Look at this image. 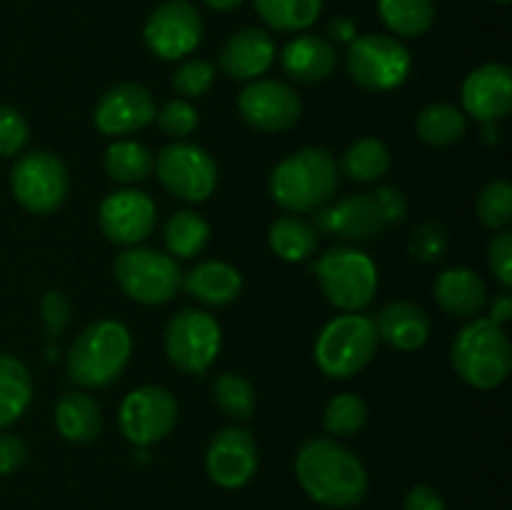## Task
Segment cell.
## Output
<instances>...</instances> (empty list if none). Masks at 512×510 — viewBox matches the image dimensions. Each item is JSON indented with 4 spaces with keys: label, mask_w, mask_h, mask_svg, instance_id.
Wrapping results in <instances>:
<instances>
[{
    "label": "cell",
    "mask_w": 512,
    "mask_h": 510,
    "mask_svg": "<svg viewBox=\"0 0 512 510\" xmlns=\"http://www.w3.org/2000/svg\"><path fill=\"white\" fill-rule=\"evenodd\" d=\"M295 475L310 500L325 508H355L368 495L363 460L335 438H310L295 455Z\"/></svg>",
    "instance_id": "obj_1"
},
{
    "label": "cell",
    "mask_w": 512,
    "mask_h": 510,
    "mask_svg": "<svg viewBox=\"0 0 512 510\" xmlns=\"http://www.w3.org/2000/svg\"><path fill=\"white\" fill-rule=\"evenodd\" d=\"M340 170L325 148H303L280 160L270 173V198L290 215L315 213L333 200Z\"/></svg>",
    "instance_id": "obj_2"
},
{
    "label": "cell",
    "mask_w": 512,
    "mask_h": 510,
    "mask_svg": "<svg viewBox=\"0 0 512 510\" xmlns=\"http://www.w3.org/2000/svg\"><path fill=\"white\" fill-rule=\"evenodd\" d=\"M450 363L463 383L478 390H493L508 380L512 345L503 325L490 318H473L455 335Z\"/></svg>",
    "instance_id": "obj_3"
},
{
    "label": "cell",
    "mask_w": 512,
    "mask_h": 510,
    "mask_svg": "<svg viewBox=\"0 0 512 510\" xmlns=\"http://www.w3.org/2000/svg\"><path fill=\"white\" fill-rule=\"evenodd\" d=\"M133 353L130 330L120 320H95L68 353V378L80 388H105L125 373Z\"/></svg>",
    "instance_id": "obj_4"
},
{
    "label": "cell",
    "mask_w": 512,
    "mask_h": 510,
    "mask_svg": "<svg viewBox=\"0 0 512 510\" xmlns=\"http://www.w3.org/2000/svg\"><path fill=\"white\" fill-rule=\"evenodd\" d=\"M310 273L318 278L325 300L343 313H360L378 293V265L365 250L353 245H335L325 250Z\"/></svg>",
    "instance_id": "obj_5"
},
{
    "label": "cell",
    "mask_w": 512,
    "mask_h": 510,
    "mask_svg": "<svg viewBox=\"0 0 512 510\" xmlns=\"http://www.w3.org/2000/svg\"><path fill=\"white\" fill-rule=\"evenodd\" d=\"M375 320L365 313H343L325 323L315 340V363L333 380H348L363 373L378 353Z\"/></svg>",
    "instance_id": "obj_6"
},
{
    "label": "cell",
    "mask_w": 512,
    "mask_h": 510,
    "mask_svg": "<svg viewBox=\"0 0 512 510\" xmlns=\"http://www.w3.org/2000/svg\"><path fill=\"white\" fill-rule=\"evenodd\" d=\"M345 68L350 80L370 93H388L400 88L413 70V55L393 35H358L348 45Z\"/></svg>",
    "instance_id": "obj_7"
},
{
    "label": "cell",
    "mask_w": 512,
    "mask_h": 510,
    "mask_svg": "<svg viewBox=\"0 0 512 510\" xmlns=\"http://www.w3.org/2000/svg\"><path fill=\"white\" fill-rule=\"evenodd\" d=\"M115 278L123 293L140 305L170 303L183 288V270L173 255L155 248H125L115 258Z\"/></svg>",
    "instance_id": "obj_8"
},
{
    "label": "cell",
    "mask_w": 512,
    "mask_h": 510,
    "mask_svg": "<svg viewBox=\"0 0 512 510\" xmlns=\"http://www.w3.org/2000/svg\"><path fill=\"white\" fill-rule=\"evenodd\" d=\"M70 175L63 160L48 150H30L10 170V190L20 208L33 215H50L65 203Z\"/></svg>",
    "instance_id": "obj_9"
},
{
    "label": "cell",
    "mask_w": 512,
    "mask_h": 510,
    "mask_svg": "<svg viewBox=\"0 0 512 510\" xmlns=\"http://www.w3.org/2000/svg\"><path fill=\"white\" fill-rule=\"evenodd\" d=\"M160 185L185 203H205L218 185L213 155L188 140H173L155 155L153 165Z\"/></svg>",
    "instance_id": "obj_10"
},
{
    "label": "cell",
    "mask_w": 512,
    "mask_h": 510,
    "mask_svg": "<svg viewBox=\"0 0 512 510\" xmlns=\"http://www.w3.org/2000/svg\"><path fill=\"white\" fill-rule=\"evenodd\" d=\"M223 345V330L210 313L185 308L165 328V355L180 373L203 375L215 363Z\"/></svg>",
    "instance_id": "obj_11"
},
{
    "label": "cell",
    "mask_w": 512,
    "mask_h": 510,
    "mask_svg": "<svg viewBox=\"0 0 512 510\" xmlns=\"http://www.w3.org/2000/svg\"><path fill=\"white\" fill-rule=\"evenodd\" d=\"M205 33V23L190 0H165L143 25L145 48L160 60H185L195 53Z\"/></svg>",
    "instance_id": "obj_12"
},
{
    "label": "cell",
    "mask_w": 512,
    "mask_h": 510,
    "mask_svg": "<svg viewBox=\"0 0 512 510\" xmlns=\"http://www.w3.org/2000/svg\"><path fill=\"white\" fill-rule=\"evenodd\" d=\"M118 423L125 440L148 448L173 433L178 423V400L163 385H140L120 403Z\"/></svg>",
    "instance_id": "obj_13"
},
{
    "label": "cell",
    "mask_w": 512,
    "mask_h": 510,
    "mask_svg": "<svg viewBox=\"0 0 512 510\" xmlns=\"http://www.w3.org/2000/svg\"><path fill=\"white\" fill-rule=\"evenodd\" d=\"M238 113L250 128L260 133H283L298 123L303 103L288 83L258 78L240 90Z\"/></svg>",
    "instance_id": "obj_14"
},
{
    "label": "cell",
    "mask_w": 512,
    "mask_h": 510,
    "mask_svg": "<svg viewBox=\"0 0 512 510\" xmlns=\"http://www.w3.org/2000/svg\"><path fill=\"white\" fill-rule=\"evenodd\" d=\"M155 210L153 198L143 190L123 188L105 195L98 210L100 233L115 245L133 248L140 245L155 228Z\"/></svg>",
    "instance_id": "obj_15"
},
{
    "label": "cell",
    "mask_w": 512,
    "mask_h": 510,
    "mask_svg": "<svg viewBox=\"0 0 512 510\" xmlns=\"http://www.w3.org/2000/svg\"><path fill=\"white\" fill-rule=\"evenodd\" d=\"M258 470V443L253 433L238 425L218 430L205 453V473L215 485L238 490L253 480Z\"/></svg>",
    "instance_id": "obj_16"
},
{
    "label": "cell",
    "mask_w": 512,
    "mask_h": 510,
    "mask_svg": "<svg viewBox=\"0 0 512 510\" xmlns=\"http://www.w3.org/2000/svg\"><path fill=\"white\" fill-rule=\"evenodd\" d=\"M155 113V98L145 85L120 83L100 95L93 110V123L103 135H130L148 128Z\"/></svg>",
    "instance_id": "obj_17"
},
{
    "label": "cell",
    "mask_w": 512,
    "mask_h": 510,
    "mask_svg": "<svg viewBox=\"0 0 512 510\" xmlns=\"http://www.w3.org/2000/svg\"><path fill=\"white\" fill-rule=\"evenodd\" d=\"M313 228L318 233L338 235V238L353 240V243H365V240L380 238L388 225L380 218L373 195L360 193L340 198L338 203H328L315 210Z\"/></svg>",
    "instance_id": "obj_18"
},
{
    "label": "cell",
    "mask_w": 512,
    "mask_h": 510,
    "mask_svg": "<svg viewBox=\"0 0 512 510\" xmlns=\"http://www.w3.org/2000/svg\"><path fill=\"white\" fill-rule=\"evenodd\" d=\"M463 110L478 123H500L512 108V70L505 63H485L470 70L463 83Z\"/></svg>",
    "instance_id": "obj_19"
},
{
    "label": "cell",
    "mask_w": 512,
    "mask_h": 510,
    "mask_svg": "<svg viewBox=\"0 0 512 510\" xmlns=\"http://www.w3.org/2000/svg\"><path fill=\"white\" fill-rule=\"evenodd\" d=\"M275 48L273 35L265 28H243L230 35L220 48V68L233 80H258L273 68Z\"/></svg>",
    "instance_id": "obj_20"
},
{
    "label": "cell",
    "mask_w": 512,
    "mask_h": 510,
    "mask_svg": "<svg viewBox=\"0 0 512 510\" xmlns=\"http://www.w3.org/2000/svg\"><path fill=\"white\" fill-rule=\"evenodd\" d=\"M280 65L295 83H323L338 65V50L323 35L300 33L298 38L285 43L283 53H280Z\"/></svg>",
    "instance_id": "obj_21"
},
{
    "label": "cell",
    "mask_w": 512,
    "mask_h": 510,
    "mask_svg": "<svg viewBox=\"0 0 512 510\" xmlns=\"http://www.w3.org/2000/svg\"><path fill=\"white\" fill-rule=\"evenodd\" d=\"M433 295L440 308L460 320H473L488 305V285L475 270L448 268L435 278Z\"/></svg>",
    "instance_id": "obj_22"
},
{
    "label": "cell",
    "mask_w": 512,
    "mask_h": 510,
    "mask_svg": "<svg viewBox=\"0 0 512 510\" xmlns=\"http://www.w3.org/2000/svg\"><path fill=\"white\" fill-rule=\"evenodd\" d=\"M373 320L378 338L393 345L395 350H403V353H413V350L423 348L430 338V330H433L430 315L420 305L410 303V300L388 303L380 310L378 318Z\"/></svg>",
    "instance_id": "obj_23"
},
{
    "label": "cell",
    "mask_w": 512,
    "mask_h": 510,
    "mask_svg": "<svg viewBox=\"0 0 512 510\" xmlns=\"http://www.w3.org/2000/svg\"><path fill=\"white\" fill-rule=\"evenodd\" d=\"M183 288L203 305L223 308L240 298L243 275L225 260H203V263L193 265L188 273H183Z\"/></svg>",
    "instance_id": "obj_24"
},
{
    "label": "cell",
    "mask_w": 512,
    "mask_h": 510,
    "mask_svg": "<svg viewBox=\"0 0 512 510\" xmlns=\"http://www.w3.org/2000/svg\"><path fill=\"white\" fill-rule=\"evenodd\" d=\"M55 428L68 443H93L103 430V410L93 395L70 390L55 405Z\"/></svg>",
    "instance_id": "obj_25"
},
{
    "label": "cell",
    "mask_w": 512,
    "mask_h": 510,
    "mask_svg": "<svg viewBox=\"0 0 512 510\" xmlns=\"http://www.w3.org/2000/svg\"><path fill=\"white\" fill-rule=\"evenodd\" d=\"M268 243L273 253L285 263H305L318 250V230L298 215H280L270 225Z\"/></svg>",
    "instance_id": "obj_26"
},
{
    "label": "cell",
    "mask_w": 512,
    "mask_h": 510,
    "mask_svg": "<svg viewBox=\"0 0 512 510\" xmlns=\"http://www.w3.org/2000/svg\"><path fill=\"white\" fill-rule=\"evenodd\" d=\"M33 400V380L18 358L0 353V430L20 420Z\"/></svg>",
    "instance_id": "obj_27"
},
{
    "label": "cell",
    "mask_w": 512,
    "mask_h": 510,
    "mask_svg": "<svg viewBox=\"0 0 512 510\" xmlns=\"http://www.w3.org/2000/svg\"><path fill=\"white\" fill-rule=\"evenodd\" d=\"M415 133L425 145L448 148V145L460 143L468 133V118L453 103L425 105L415 118Z\"/></svg>",
    "instance_id": "obj_28"
},
{
    "label": "cell",
    "mask_w": 512,
    "mask_h": 510,
    "mask_svg": "<svg viewBox=\"0 0 512 510\" xmlns=\"http://www.w3.org/2000/svg\"><path fill=\"white\" fill-rule=\"evenodd\" d=\"M165 248L168 255L190 260L203 253L210 243V223L195 210H178L165 223Z\"/></svg>",
    "instance_id": "obj_29"
},
{
    "label": "cell",
    "mask_w": 512,
    "mask_h": 510,
    "mask_svg": "<svg viewBox=\"0 0 512 510\" xmlns=\"http://www.w3.org/2000/svg\"><path fill=\"white\" fill-rule=\"evenodd\" d=\"M260 20L278 33H305L323 13L325 0H253Z\"/></svg>",
    "instance_id": "obj_30"
},
{
    "label": "cell",
    "mask_w": 512,
    "mask_h": 510,
    "mask_svg": "<svg viewBox=\"0 0 512 510\" xmlns=\"http://www.w3.org/2000/svg\"><path fill=\"white\" fill-rule=\"evenodd\" d=\"M338 170L355 183H375L388 175L390 153L383 140L360 138L345 148Z\"/></svg>",
    "instance_id": "obj_31"
},
{
    "label": "cell",
    "mask_w": 512,
    "mask_h": 510,
    "mask_svg": "<svg viewBox=\"0 0 512 510\" xmlns=\"http://www.w3.org/2000/svg\"><path fill=\"white\" fill-rule=\"evenodd\" d=\"M380 20L400 38H418L435 23L433 0H378Z\"/></svg>",
    "instance_id": "obj_32"
},
{
    "label": "cell",
    "mask_w": 512,
    "mask_h": 510,
    "mask_svg": "<svg viewBox=\"0 0 512 510\" xmlns=\"http://www.w3.org/2000/svg\"><path fill=\"white\" fill-rule=\"evenodd\" d=\"M105 170L113 180L123 185L143 183L150 173H153L155 158L150 148H145L138 140H115L105 150Z\"/></svg>",
    "instance_id": "obj_33"
},
{
    "label": "cell",
    "mask_w": 512,
    "mask_h": 510,
    "mask_svg": "<svg viewBox=\"0 0 512 510\" xmlns=\"http://www.w3.org/2000/svg\"><path fill=\"white\" fill-rule=\"evenodd\" d=\"M213 400L228 418L245 420L253 418L255 413V388L245 375L223 373L213 383Z\"/></svg>",
    "instance_id": "obj_34"
},
{
    "label": "cell",
    "mask_w": 512,
    "mask_h": 510,
    "mask_svg": "<svg viewBox=\"0 0 512 510\" xmlns=\"http://www.w3.org/2000/svg\"><path fill=\"white\" fill-rule=\"evenodd\" d=\"M368 423V403L355 393H340L328 400L323 425L333 438H350Z\"/></svg>",
    "instance_id": "obj_35"
},
{
    "label": "cell",
    "mask_w": 512,
    "mask_h": 510,
    "mask_svg": "<svg viewBox=\"0 0 512 510\" xmlns=\"http://www.w3.org/2000/svg\"><path fill=\"white\" fill-rule=\"evenodd\" d=\"M478 220L490 230H505L512 223V185L498 178L478 195Z\"/></svg>",
    "instance_id": "obj_36"
},
{
    "label": "cell",
    "mask_w": 512,
    "mask_h": 510,
    "mask_svg": "<svg viewBox=\"0 0 512 510\" xmlns=\"http://www.w3.org/2000/svg\"><path fill=\"white\" fill-rule=\"evenodd\" d=\"M215 83V65L205 58H185L173 73V88L185 100L203 98Z\"/></svg>",
    "instance_id": "obj_37"
},
{
    "label": "cell",
    "mask_w": 512,
    "mask_h": 510,
    "mask_svg": "<svg viewBox=\"0 0 512 510\" xmlns=\"http://www.w3.org/2000/svg\"><path fill=\"white\" fill-rule=\"evenodd\" d=\"M450 248V238L445 225L428 220V223H420L418 228L410 235L408 250L418 263H438L445 258Z\"/></svg>",
    "instance_id": "obj_38"
},
{
    "label": "cell",
    "mask_w": 512,
    "mask_h": 510,
    "mask_svg": "<svg viewBox=\"0 0 512 510\" xmlns=\"http://www.w3.org/2000/svg\"><path fill=\"white\" fill-rule=\"evenodd\" d=\"M198 120V110H195V105L185 98L168 100V103L155 113V123H158L160 133H165L173 140H183L188 138L190 133H195Z\"/></svg>",
    "instance_id": "obj_39"
},
{
    "label": "cell",
    "mask_w": 512,
    "mask_h": 510,
    "mask_svg": "<svg viewBox=\"0 0 512 510\" xmlns=\"http://www.w3.org/2000/svg\"><path fill=\"white\" fill-rule=\"evenodd\" d=\"M28 120L20 115V110L10 105H0V158H13L28 143Z\"/></svg>",
    "instance_id": "obj_40"
},
{
    "label": "cell",
    "mask_w": 512,
    "mask_h": 510,
    "mask_svg": "<svg viewBox=\"0 0 512 510\" xmlns=\"http://www.w3.org/2000/svg\"><path fill=\"white\" fill-rule=\"evenodd\" d=\"M70 315H73V310H70L68 298L60 290H48L43 295V300H40V318H43L48 340L63 335V330L70 325Z\"/></svg>",
    "instance_id": "obj_41"
},
{
    "label": "cell",
    "mask_w": 512,
    "mask_h": 510,
    "mask_svg": "<svg viewBox=\"0 0 512 510\" xmlns=\"http://www.w3.org/2000/svg\"><path fill=\"white\" fill-rule=\"evenodd\" d=\"M488 265L503 288H512V233L498 230L488 243Z\"/></svg>",
    "instance_id": "obj_42"
},
{
    "label": "cell",
    "mask_w": 512,
    "mask_h": 510,
    "mask_svg": "<svg viewBox=\"0 0 512 510\" xmlns=\"http://www.w3.org/2000/svg\"><path fill=\"white\" fill-rule=\"evenodd\" d=\"M370 195H373L375 205H378L380 210V218L385 220V225L403 223L405 215H408V198H405L403 190L395 188V185H383V188H378Z\"/></svg>",
    "instance_id": "obj_43"
},
{
    "label": "cell",
    "mask_w": 512,
    "mask_h": 510,
    "mask_svg": "<svg viewBox=\"0 0 512 510\" xmlns=\"http://www.w3.org/2000/svg\"><path fill=\"white\" fill-rule=\"evenodd\" d=\"M28 458V445L13 433H0V475H13L23 468Z\"/></svg>",
    "instance_id": "obj_44"
},
{
    "label": "cell",
    "mask_w": 512,
    "mask_h": 510,
    "mask_svg": "<svg viewBox=\"0 0 512 510\" xmlns=\"http://www.w3.org/2000/svg\"><path fill=\"white\" fill-rule=\"evenodd\" d=\"M403 510H445V500L433 485H413L405 493Z\"/></svg>",
    "instance_id": "obj_45"
},
{
    "label": "cell",
    "mask_w": 512,
    "mask_h": 510,
    "mask_svg": "<svg viewBox=\"0 0 512 510\" xmlns=\"http://www.w3.org/2000/svg\"><path fill=\"white\" fill-rule=\"evenodd\" d=\"M328 35H330V43H343L350 45L355 38H358V25L355 20L345 18V15H335L333 20L328 23Z\"/></svg>",
    "instance_id": "obj_46"
},
{
    "label": "cell",
    "mask_w": 512,
    "mask_h": 510,
    "mask_svg": "<svg viewBox=\"0 0 512 510\" xmlns=\"http://www.w3.org/2000/svg\"><path fill=\"white\" fill-rule=\"evenodd\" d=\"M510 318H512V295L508 290H503V293L495 295L493 303H490V320H493L495 325H505Z\"/></svg>",
    "instance_id": "obj_47"
},
{
    "label": "cell",
    "mask_w": 512,
    "mask_h": 510,
    "mask_svg": "<svg viewBox=\"0 0 512 510\" xmlns=\"http://www.w3.org/2000/svg\"><path fill=\"white\" fill-rule=\"evenodd\" d=\"M203 3L215 13H230V10H238L245 0H203Z\"/></svg>",
    "instance_id": "obj_48"
},
{
    "label": "cell",
    "mask_w": 512,
    "mask_h": 510,
    "mask_svg": "<svg viewBox=\"0 0 512 510\" xmlns=\"http://www.w3.org/2000/svg\"><path fill=\"white\" fill-rule=\"evenodd\" d=\"M498 123H483V140L485 143H498Z\"/></svg>",
    "instance_id": "obj_49"
},
{
    "label": "cell",
    "mask_w": 512,
    "mask_h": 510,
    "mask_svg": "<svg viewBox=\"0 0 512 510\" xmlns=\"http://www.w3.org/2000/svg\"><path fill=\"white\" fill-rule=\"evenodd\" d=\"M490 3H498V5H508L510 0H490Z\"/></svg>",
    "instance_id": "obj_50"
}]
</instances>
